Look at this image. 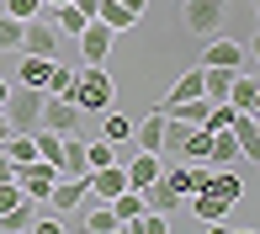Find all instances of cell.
<instances>
[{"instance_id":"obj_1","label":"cell","mask_w":260,"mask_h":234,"mask_svg":"<svg viewBox=\"0 0 260 234\" xmlns=\"http://www.w3.org/2000/svg\"><path fill=\"white\" fill-rule=\"evenodd\" d=\"M69 101H75L80 112H106V107L117 101L112 69H106V64H85V69H75V85H69Z\"/></svg>"},{"instance_id":"obj_2","label":"cell","mask_w":260,"mask_h":234,"mask_svg":"<svg viewBox=\"0 0 260 234\" xmlns=\"http://www.w3.org/2000/svg\"><path fill=\"white\" fill-rule=\"evenodd\" d=\"M43 101H48V91H38V85H11L6 101H0V112H6V123H11V133H38Z\"/></svg>"},{"instance_id":"obj_3","label":"cell","mask_w":260,"mask_h":234,"mask_svg":"<svg viewBox=\"0 0 260 234\" xmlns=\"http://www.w3.org/2000/svg\"><path fill=\"white\" fill-rule=\"evenodd\" d=\"M43 202H48V213H58V218H69L75 208H90L96 202V197H90V175H58Z\"/></svg>"},{"instance_id":"obj_4","label":"cell","mask_w":260,"mask_h":234,"mask_svg":"<svg viewBox=\"0 0 260 234\" xmlns=\"http://www.w3.org/2000/svg\"><path fill=\"white\" fill-rule=\"evenodd\" d=\"M181 21H186V32H197V38H218L223 21H229V0H186Z\"/></svg>"},{"instance_id":"obj_5","label":"cell","mask_w":260,"mask_h":234,"mask_svg":"<svg viewBox=\"0 0 260 234\" xmlns=\"http://www.w3.org/2000/svg\"><path fill=\"white\" fill-rule=\"evenodd\" d=\"M21 53H38V58H58V53H64V38H58V27H48L43 16H32L27 27H21Z\"/></svg>"},{"instance_id":"obj_6","label":"cell","mask_w":260,"mask_h":234,"mask_svg":"<svg viewBox=\"0 0 260 234\" xmlns=\"http://www.w3.org/2000/svg\"><path fill=\"white\" fill-rule=\"evenodd\" d=\"M11 181L21 186V197H32V202H43V197H48V186L58 181V170L48 165V160H27V165H16V175H11Z\"/></svg>"},{"instance_id":"obj_7","label":"cell","mask_w":260,"mask_h":234,"mask_svg":"<svg viewBox=\"0 0 260 234\" xmlns=\"http://www.w3.org/2000/svg\"><path fill=\"white\" fill-rule=\"evenodd\" d=\"M80 58H85V64H106V53H112V43H117V32L112 27H106V21H96V16H90L85 21V27H80Z\"/></svg>"},{"instance_id":"obj_8","label":"cell","mask_w":260,"mask_h":234,"mask_svg":"<svg viewBox=\"0 0 260 234\" xmlns=\"http://www.w3.org/2000/svg\"><path fill=\"white\" fill-rule=\"evenodd\" d=\"M229 101L234 112H260V80H255V69H234V80H229Z\"/></svg>"},{"instance_id":"obj_9","label":"cell","mask_w":260,"mask_h":234,"mask_svg":"<svg viewBox=\"0 0 260 234\" xmlns=\"http://www.w3.org/2000/svg\"><path fill=\"white\" fill-rule=\"evenodd\" d=\"M85 175H90V197H96V202H112L117 192H127V170H122V160L96 165V170H85Z\"/></svg>"},{"instance_id":"obj_10","label":"cell","mask_w":260,"mask_h":234,"mask_svg":"<svg viewBox=\"0 0 260 234\" xmlns=\"http://www.w3.org/2000/svg\"><path fill=\"white\" fill-rule=\"evenodd\" d=\"M75 123H80V107L69 96H48L43 101V123L38 128H53V133H75Z\"/></svg>"},{"instance_id":"obj_11","label":"cell","mask_w":260,"mask_h":234,"mask_svg":"<svg viewBox=\"0 0 260 234\" xmlns=\"http://www.w3.org/2000/svg\"><path fill=\"white\" fill-rule=\"evenodd\" d=\"M202 64H218V69H244V43H234V38H207V53H202Z\"/></svg>"},{"instance_id":"obj_12","label":"cell","mask_w":260,"mask_h":234,"mask_svg":"<svg viewBox=\"0 0 260 234\" xmlns=\"http://www.w3.org/2000/svg\"><path fill=\"white\" fill-rule=\"evenodd\" d=\"M138 197H144V208H149V213H165V218L181 208V197H175V186L165 181V175H154L149 186H138Z\"/></svg>"},{"instance_id":"obj_13","label":"cell","mask_w":260,"mask_h":234,"mask_svg":"<svg viewBox=\"0 0 260 234\" xmlns=\"http://www.w3.org/2000/svg\"><path fill=\"white\" fill-rule=\"evenodd\" d=\"M229 133L239 138V155L244 160H260V123H255V112H234Z\"/></svg>"},{"instance_id":"obj_14","label":"cell","mask_w":260,"mask_h":234,"mask_svg":"<svg viewBox=\"0 0 260 234\" xmlns=\"http://www.w3.org/2000/svg\"><path fill=\"white\" fill-rule=\"evenodd\" d=\"M197 192H207V197H218V202H239V197H244V181H239V175H234V170H218V175H212L207 170V181L202 186H197Z\"/></svg>"},{"instance_id":"obj_15","label":"cell","mask_w":260,"mask_h":234,"mask_svg":"<svg viewBox=\"0 0 260 234\" xmlns=\"http://www.w3.org/2000/svg\"><path fill=\"white\" fill-rule=\"evenodd\" d=\"M53 170L58 175H85V138L80 133H64V149H58V160H53Z\"/></svg>"},{"instance_id":"obj_16","label":"cell","mask_w":260,"mask_h":234,"mask_svg":"<svg viewBox=\"0 0 260 234\" xmlns=\"http://www.w3.org/2000/svg\"><path fill=\"white\" fill-rule=\"evenodd\" d=\"M122 170H127V186H149L159 175V155H149V149H138V155H122Z\"/></svg>"},{"instance_id":"obj_17","label":"cell","mask_w":260,"mask_h":234,"mask_svg":"<svg viewBox=\"0 0 260 234\" xmlns=\"http://www.w3.org/2000/svg\"><path fill=\"white\" fill-rule=\"evenodd\" d=\"M32 224H38V202L32 197H21L16 208L0 213V234H32Z\"/></svg>"},{"instance_id":"obj_18","label":"cell","mask_w":260,"mask_h":234,"mask_svg":"<svg viewBox=\"0 0 260 234\" xmlns=\"http://www.w3.org/2000/svg\"><path fill=\"white\" fill-rule=\"evenodd\" d=\"M85 21H90V16H85V11L75 6V0H64V6H53V27H58V38H64V43H75Z\"/></svg>"},{"instance_id":"obj_19","label":"cell","mask_w":260,"mask_h":234,"mask_svg":"<svg viewBox=\"0 0 260 234\" xmlns=\"http://www.w3.org/2000/svg\"><path fill=\"white\" fill-rule=\"evenodd\" d=\"M159 133H165V112H159V107L149 112L144 123H133V144L149 149V155H159Z\"/></svg>"},{"instance_id":"obj_20","label":"cell","mask_w":260,"mask_h":234,"mask_svg":"<svg viewBox=\"0 0 260 234\" xmlns=\"http://www.w3.org/2000/svg\"><path fill=\"white\" fill-rule=\"evenodd\" d=\"M191 96H202V64H191V69H186V75L170 85V96L159 101V112H165V107H175V101H191Z\"/></svg>"},{"instance_id":"obj_21","label":"cell","mask_w":260,"mask_h":234,"mask_svg":"<svg viewBox=\"0 0 260 234\" xmlns=\"http://www.w3.org/2000/svg\"><path fill=\"white\" fill-rule=\"evenodd\" d=\"M101 138L122 149L127 138H133V117H127V112H112V107H106V112H101Z\"/></svg>"},{"instance_id":"obj_22","label":"cell","mask_w":260,"mask_h":234,"mask_svg":"<svg viewBox=\"0 0 260 234\" xmlns=\"http://www.w3.org/2000/svg\"><path fill=\"white\" fill-rule=\"evenodd\" d=\"M48 69H53V58H38V53H21V69H16V85H48Z\"/></svg>"},{"instance_id":"obj_23","label":"cell","mask_w":260,"mask_h":234,"mask_svg":"<svg viewBox=\"0 0 260 234\" xmlns=\"http://www.w3.org/2000/svg\"><path fill=\"white\" fill-rule=\"evenodd\" d=\"M186 202H191L197 224H223V213H229V202H218V197H207V192H191Z\"/></svg>"},{"instance_id":"obj_24","label":"cell","mask_w":260,"mask_h":234,"mask_svg":"<svg viewBox=\"0 0 260 234\" xmlns=\"http://www.w3.org/2000/svg\"><path fill=\"white\" fill-rule=\"evenodd\" d=\"M85 234H122V224H117V208L112 202H96L85 213Z\"/></svg>"},{"instance_id":"obj_25","label":"cell","mask_w":260,"mask_h":234,"mask_svg":"<svg viewBox=\"0 0 260 234\" xmlns=\"http://www.w3.org/2000/svg\"><path fill=\"white\" fill-rule=\"evenodd\" d=\"M96 21H106V27H112V32H127V27H133V21H138V11H127L122 0H101Z\"/></svg>"},{"instance_id":"obj_26","label":"cell","mask_w":260,"mask_h":234,"mask_svg":"<svg viewBox=\"0 0 260 234\" xmlns=\"http://www.w3.org/2000/svg\"><path fill=\"white\" fill-rule=\"evenodd\" d=\"M112 208H117V224H133V218L144 213V197L127 186V192H117V197H112Z\"/></svg>"},{"instance_id":"obj_27","label":"cell","mask_w":260,"mask_h":234,"mask_svg":"<svg viewBox=\"0 0 260 234\" xmlns=\"http://www.w3.org/2000/svg\"><path fill=\"white\" fill-rule=\"evenodd\" d=\"M21 27H27V21H16V16L0 11V53H21Z\"/></svg>"},{"instance_id":"obj_28","label":"cell","mask_w":260,"mask_h":234,"mask_svg":"<svg viewBox=\"0 0 260 234\" xmlns=\"http://www.w3.org/2000/svg\"><path fill=\"white\" fill-rule=\"evenodd\" d=\"M69 85H75V69L53 58V69H48V85H43V91H48V96H69Z\"/></svg>"},{"instance_id":"obj_29","label":"cell","mask_w":260,"mask_h":234,"mask_svg":"<svg viewBox=\"0 0 260 234\" xmlns=\"http://www.w3.org/2000/svg\"><path fill=\"white\" fill-rule=\"evenodd\" d=\"M175 160H207V128H191L186 133V144H181V155Z\"/></svg>"},{"instance_id":"obj_30","label":"cell","mask_w":260,"mask_h":234,"mask_svg":"<svg viewBox=\"0 0 260 234\" xmlns=\"http://www.w3.org/2000/svg\"><path fill=\"white\" fill-rule=\"evenodd\" d=\"M112 160H122V155H117V144H106V138L85 144V165H90V170H96V165H112Z\"/></svg>"},{"instance_id":"obj_31","label":"cell","mask_w":260,"mask_h":234,"mask_svg":"<svg viewBox=\"0 0 260 234\" xmlns=\"http://www.w3.org/2000/svg\"><path fill=\"white\" fill-rule=\"evenodd\" d=\"M6 16L32 21V16H43V0H6Z\"/></svg>"},{"instance_id":"obj_32","label":"cell","mask_w":260,"mask_h":234,"mask_svg":"<svg viewBox=\"0 0 260 234\" xmlns=\"http://www.w3.org/2000/svg\"><path fill=\"white\" fill-rule=\"evenodd\" d=\"M69 224H64V218H58V213H38V224H32V234H64Z\"/></svg>"},{"instance_id":"obj_33","label":"cell","mask_w":260,"mask_h":234,"mask_svg":"<svg viewBox=\"0 0 260 234\" xmlns=\"http://www.w3.org/2000/svg\"><path fill=\"white\" fill-rule=\"evenodd\" d=\"M11 175H16V165H11V155L0 149V181H11Z\"/></svg>"},{"instance_id":"obj_34","label":"cell","mask_w":260,"mask_h":234,"mask_svg":"<svg viewBox=\"0 0 260 234\" xmlns=\"http://www.w3.org/2000/svg\"><path fill=\"white\" fill-rule=\"evenodd\" d=\"M75 6L85 11V16H96V11H101V0H75Z\"/></svg>"},{"instance_id":"obj_35","label":"cell","mask_w":260,"mask_h":234,"mask_svg":"<svg viewBox=\"0 0 260 234\" xmlns=\"http://www.w3.org/2000/svg\"><path fill=\"white\" fill-rule=\"evenodd\" d=\"M122 6H127V11H138V16H144V6H149V0H122Z\"/></svg>"},{"instance_id":"obj_36","label":"cell","mask_w":260,"mask_h":234,"mask_svg":"<svg viewBox=\"0 0 260 234\" xmlns=\"http://www.w3.org/2000/svg\"><path fill=\"white\" fill-rule=\"evenodd\" d=\"M6 138H11V123H6V112H0V144H6Z\"/></svg>"},{"instance_id":"obj_37","label":"cell","mask_w":260,"mask_h":234,"mask_svg":"<svg viewBox=\"0 0 260 234\" xmlns=\"http://www.w3.org/2000/svg\"><path fill=\"white\" fill-rule=\"evenodd\" d=\"M6 91H11V85H6V80H0V101H6Z\"/></svg>"},{"instance_id":"obj_38","label":"cell","mask_w":260,"mask_h":234,"mask_svg":"<svg viewBox=\"0 0 260 234\" xmlns=\"http://www.w3.org/2000/svg\"><path fill=\"white\" fill-rule=\"evenodd\" d=\"M43 6H64V0H43Z\"/></svg>"}]
</instances>
